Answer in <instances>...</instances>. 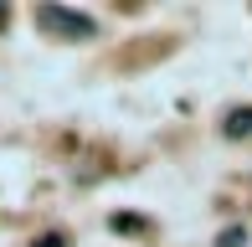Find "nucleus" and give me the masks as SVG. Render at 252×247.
<instances>
[{
	"mask_svg": "<svg viewBox=\"0 0 252 247\" xmlns=\"http://www.w3.org/2000/svg\"><path fill=\"white\" fill-rule=\"evenodd\" d=\"M36 26L57 31V36H98V21L83 16V10H67V5H36Z\"/></svg>",
	"mask_w": 252,
	"mask_h": 247,
	"instance_id": "1",
	"label": "nucleus"
},
{
	"mask_svg": "<svg viewBox=\"0 0 252 247\" xmlns=\"http://www.w3.org/2000/svg\"><path fill=\"white\" fill-rule=\"evenodd\" d=\"M221 134H226V139H247V134H252V108H232L226 124H221Z\"/></svg>",
	"mask_w": 252,
	"mask_h": 247,
	"instance_id": "2",
	"label": "nucleus"
},
{
	"mask_svg": "<svg viewBox=\"0 0 252 247\" xmlns=\"http://www.w3.org/2000/svg\"><path fill=\"white\" fill-rule=\"evenodd\" d=\"M216 247H247V227H226L221 237H216Z\"/></svg>",
	"mask_w": 252,
	"mask_h": 247,
	"instance_id": "3",
	"label": "nucleus"
},
{
	"mask_svg": "<svg viewBox=\"0 0 252 247\" xmlns=\"http://www.w3.org/2000/svg\"><path fill=\"white\" fill-rule=\"evenodd\" d=\"M113 232H139V216H108Z\"/></svg>",
	"mask_w": 252,
	"mask_h": 247,
	"instance_id": "4",
	"label": "nucleus"
},
{
	"mask_svg": "<svg viewBox=\"0 0 252 247\" xmlns=\"http://www.w3.org/2000/svg\"><path fill=\"white\" fill-rule=\"evenodd\" d=\"M31 247H67V237H62V232H47V237H36Z\"/></svg>",
	"mask_w": 252,
	"mask_h": 247,
	"instance_id": "5",
	"label": "nucleus"
},
{
	"mask_svg": "<svg viewBox=\"0 0 252 247\" xmlns=\"http://www.w3.org/2000/svg\"><path fill=\"white\" fill-rule=\"evenodd\" d=\"M5 21H10V5H5V0H0V31H5Z\"/></svg>",
	"mask_w": 252,
	"mask_h": 247,
	"instance_id": "6",
	"label": "nucleus"
}]
</instances>
